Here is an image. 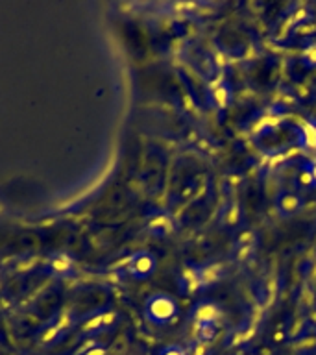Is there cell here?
<instances>
[{
  "label": "cell",
  "instance_id": "cell-1",
  "mask_svg": "<svg viewBox=\"0 0 316 355\" xmlns=\"http://www.w3.org/2000/svg\"><path fill=\"white\" fill-rule=\"evenodd\" d=\"M176 302L166 294H155L146 304V316L152 322H157V324H165V322L170 320L172 316L176 315Z\"/></svg>",
  "mask_w": 316,
  "mask_h": 355
},
{
  "label": "cell",
  "instance_id": "cell-2",
  "mask_svg": "<svg viewBox=\"0 0 316 355\" xmlns=\"http://www.w3.org/2000/svg\"><path fill=\"white\" fill-rule=\"evenodd\" d=\"M220 316V307L209 300H204V302H200L198 305H194L193 309V318L196 324L200 326H213V322L216 320Z\"/></svg>",
  "mask_w": 316,
  "mask_h": 355
},
{
  "label": "cell",
  "instance_id": "cell-3",
  "mask_svg": "<svg viewBox=\"0 0 316 355\" xmlns=\"http://www.w3.org/2000/svg\"><path fill=\"white\" fill-rule=\"evenodd\" d=\"M130 268H132L133 276H137V277L150 276V274L155 270L154 255H150L148 252H141V254H137L135 257H133L132 266H130Z\"/></svg>",
  "mask_w": 316,
  "mask_h": 355
},
{
  "label": "cell",
  "instance_id": "cell-4",
  "mask_svg": "<svg viewBox=\"0 0 316 355\" xmlns=\"http://www.w3.org/2000/svg\"><path fill=\"white\" fill-rule=\"evenodd\" d=\"M301 196L298 193H281L279 194V198H277L276 205L277 211L281 213L283 216H290L294 213H298L301 209Z\"/></svg>",
  "mask_w": 316,
  "mask_h": 355
},
{
  "label": "cell",
  "instance_id": "cell-5",
  "mask_svg": "<svg viewBox=\"0 0 316 355\" xmlns=\"http://www.w3.org/2000/svg\"><path fill=\"white\" fill-rule=\"evenodd\" d=\"M179 287L183 293L194 294L198 288H202L200 282V266H185L182 272V279H179Z\"/></svg>",
  "mask_w": 316,
  "mask_h": 355
},
{
  "label": "cell",
  "instance_id": "cell-6",
  "mask_svg": "<svg viewBox=\"0 0 316 355\" xmlns=\"http://www.w3.org/2000/svg\"><path fill=\"white\" fill-rule=\"evenodd\" d=\"M211 100L220 110L227 107V105L231 104V89H229V85L226 82L213 83V87H211Z\"/></svg>",
  "mask_w": 316,
  "mask_h": 355
},
{
  "label": "cell",
  "instance_id": "cell-7",
  "mask_svg": "<svg viewBox=\"0 0 316 355\" xmlns=\"http://www.w3.org/2000/svg\"><path fill=\"white\" fill-rule=\"evenodd\" d=\"M222 274H224V270H222L220 265L200 266V282H202V287H211V285L218 283Z\"/></svg>",
  "mask_w": 316,
  "mask_h": 355
},
{
  "label": "cell",
  "instance_id": "cell-8",
  "mask_svg": "<svg viewBox=\"0 0 316 355\" xmlns=\"http://www.w3.org/2000/svg\"><path fill=\"white\" fill-rule=\"evenodd\" d=\"M299 143L304 144L305 148L316 150V126L315 124H305L299 133Z\"/></svg>",
  "mask_w": 316,
  "mask_h": 355
},
{
  "label": "cell",
  "instance_id": "cell-9",
  "mask_svg": "<svg viewBox=\"0 0 316 355\" xmlns=\"http://www.w3.org/2000/svg\"><path fill=\"white\" fill-rule=\"evenodd\" d=\"M255 248V239L252 233H246L240 241H238V255L240 257H246V255L252 254V250Z\"/></svg>",
  "mask_w": 316,
  "mask_h": 355
},
{
  "label": "cell",
  "instance_id": "cell-10",
  "mask_svg": "<svg viewBox=\"0 0 316 355\" xmlns=\"http://www.w3.org/2000/svg\"><path fill=\"white\" fill-rule=\"evenodd\" d=\"M298 185L301 189H313L316 185L315 178H313V174H310L309 166L307 165L301 166V171L298 172Z\"/></svg>",
  "mask_w": 316,
  "mask_h": 355
},
{
  "label": "cell",
  "instance_id": "cell-11",
  "mask_svg": "<svg viewBox=\"0 0 316 355\" xmlns=\"http://www.w3.org/2000/svg\"><path fill=\"white\" fill-rule=\"evenodd\" d=\"M238 220H240V209H238V205H229L224 211V222H226L227 226H237Z\"/></svg>",
  "mask_w": 316,
  "mask_h": 355
},
{
  "label": "cell",
  "instance_id": "cell-12",
  "mask_svg": "<svg viewBox=\"0 0 316 355\" xmlns=\"http://www.w3.org/2000/svg\"><path fill=\"white\" fill-rule=\"evenodd\" d=\"M152 230H155L157 233H168L172 230V220L170 216L161 215L159 218H155V222H152Z\"/></svg>",
  "mask_w": 316,
  "mask_h": 355
},
{
  "label": "cell",
  "instance_id": "cell-13",
  "mask_svg": "<svg viewBox=\"0 0 316 355\" xmlns=\"http://www.w3.org/2000/svg\"><path fill=\"white\" fill-rule=\"evenodd\" d=\"M304 63L309 67H316V43L309 44V46H305Z\"/></svg>",
  "mask_w": 316,
  "mask_h": 355
},
{
  "label": "cell",
  "instance_id": "cell-14",
  "mask_svg": "<svg viewBox=\"0 0 316 355\" xmlns=\"http://www.w3.org/2000/svg\"><path fill=\"white\" fill-rule=\"evenodd\" d=\"M161 355H185V352H182V349L176 348V346H170V348L163 349Z\"/></svg>",
  "mask_w": 316,
  "mask_h": 355
},
{
  "label": "cell",
  "instance_id": "cell-15",
  "mask_svg": "<svg viewBox=\"0 0 316 355\" xmlns=\"http://www.w3.org/2000/svg\"><path fill=\"white\" fill-rule=\"evenodd\" d=\"M309 171H310V174H313V178H315V182H316V159L315 161H310L309 165Z\"/></svg>",
  "mask_w": 316,
  "mask_h": 355
}]
</instances>
